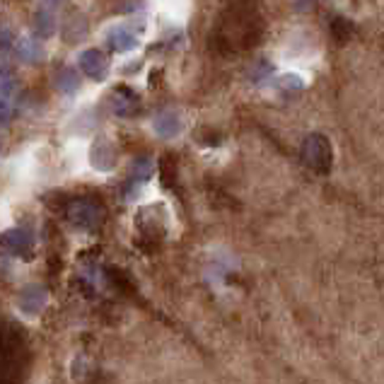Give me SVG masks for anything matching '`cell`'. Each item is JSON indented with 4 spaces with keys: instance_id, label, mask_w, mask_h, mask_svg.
I'll return each mask as SVG.
<instances>
[{
    "instance_id": "6da1fadb",
    "label": "cell",
    "mask_w": 384,
    "mask_h": 384,
    "mask_svg": "<svg viewBox=\"0 0 384 384\" xmlns=\"http://www.w3.org/2000/svg\"><path fill=\"white\" fill-rule=\"evenodd\" d=\"M44 302H47V295H44V290H27L25 292V300H22V307L27 309V312H39V309L44 307Z\"/></svg>"
},
{
    "instance_id": "7a4b0ae2",
    "label": "cell",
    "mask_w": 384,
    "mask_h": 384,
    "mask_svg": "<svg viewBox=\"0 0 384 384\" xmlns=\"http://www.w3.org/2000/svg\"><path fill=\"white\" fill-rule=\"evenodd\" d=\"M5 244L13 247V249H25V247L30 244V235H25V233H10V237L5 240Z\"/></svg>"
}]
</instances>
